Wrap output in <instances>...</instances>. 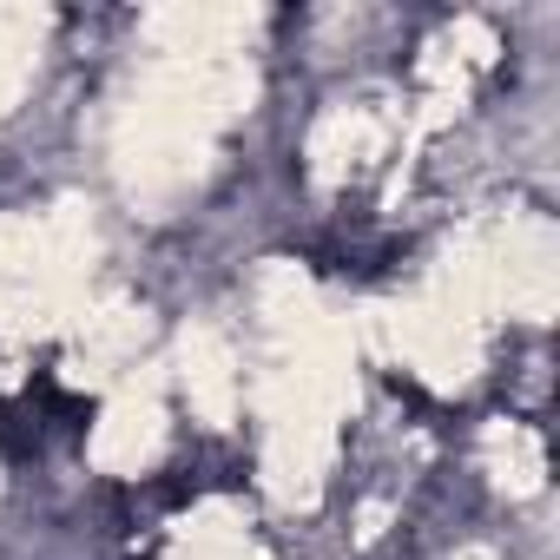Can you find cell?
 Wrapping results in <instances>:
<instances>
[{
  "instance_id": "obj_6",
  "label": "cell",
  "mask_w": 560,
  "mask_h": 560,
  "mask_svg": "<svg viewBox=\"0 0 560 560\" xmlns=\"http://www.w3.org/2000/svg\"><path fill=\"white\" fill-rule=\"evenodd\" d=\"M383 139H389V126H383L370 106H337V113H324L317 132H311V178H317V185L357 178V172L383 152Z\"/></svg>"
},
{
  "instance_id": "obj_2",
  "label": "cell",
  "mask_w": 560,
  "mask_h": 560,
  "mask_svg": "<svg viewBox=\"0 0 560 560\" xmlns=\"http://www.w3.org/2000/svg\"><path fill=\"white\" fill-rule=\"evenodd\" d=\"M178 383H185V402L205 429H231V416H237V357L211 324H191L178 337Z\"/></svg>"
},
{
  "instance_id": "obj_5",
  "label": "cell",
  "mask_w": 560,
  "mask_h": 560,
  "mask_svg": "<svg viewBox=\"0 0 560 560\" xmlns=\"http://www.w3.org/2000/svg\"><path fill=\"white\" fill-rule=\"evenodd\" d=\"M257 27L250 8H165L145 21L152 40H165V60H231V47Z\"/></svg>"
},
{
  "instance_id": "obj_4",
  "label": "cell",
  "mask_w": 560,
  "mask_h": 560,
  "mask_svg": "<svg viewBox=\"0 0 560 560\" xmlns=\"http://www.w3.org/2000/svg\"><path fill=\"white\" fill-rule=\"evenodd\" d=\"M330 475V429H270L264 435V488L277 508H311Z\"/></svg>"
},
{
  "instance_id": "obj_1",
  "label": "cell",
  "mask_w": 560,
  "mask_h": 560,
  "mask_svg": "<svg viewBox=\"0 0 560 560\" xmlns=\"http://www.w3.org/2000/svg\"><path fill=\"white\" fill-rule=\"evenodd\" d=\"M93 468L106 475H139L165 455V396H159V376H132L113 389L100 429H93Z\"/></svg>"
},
{
  "instance_id": "obj_9",
  "label": "cell",
  "mask_w": 560,
  "mask_h": 560,
  "mask_svg": "<svg viewBox=\"0 0 560 560\" xmlns=\"http://www.w3.org/2000/svg\"><path fill=\"white\" fill-rule=\"evenodd\" d=\"M442 54H448L455 67H481V60H494V34H488V21H455V27L442 34Z\"/></svg>"
},
{
  "instance_id": "obj_3",
  "label": "cell",
  "mask_w": 560,
  "mask_h": 560,
  "mask_svg": "<svg viewBox=\"0 0 560 560\" xmlns=\"http://www.w3.org/2000/svg\"><path fill=\"white\" fill-rule=\"evenodd\" d=\"M80 357L67 363V383H106L119 363L139 357L145 343V311L126 304V298H106V304H86L80 317Z\"/></svg>"
},
{
  "instance_id": "obj_7",
  "label": "cell",
  "mask_w": 560,
  "mask_h": 560,
  "mask_svg": "<svg viewBox=\"0 0 560 560\" xmlns=\"http://www.w3.org/2000/svg\"><path fill=\"white\" fill-rule=\"evenodd\" d=\"M481 455H488V475H494L501 494H534L547 481V448L527 422H488Z\"/></svg>"
},
{
  "instance_id": "obj_8",
  "label": "cell",
  "mask_w": 560,
  "mask_h": 560,
  "mask_svg": "<svg viewBox=\"0 0 560 560\" xmlns=\"http://www.w3.org/2000/svg\"><path fill=\"white\" fill-rule=\"evenodd\" d=\"M40 34H47V14H27V8H0V119L14 113L34 60H40Z\"/></svg>"
}]
</instances>
